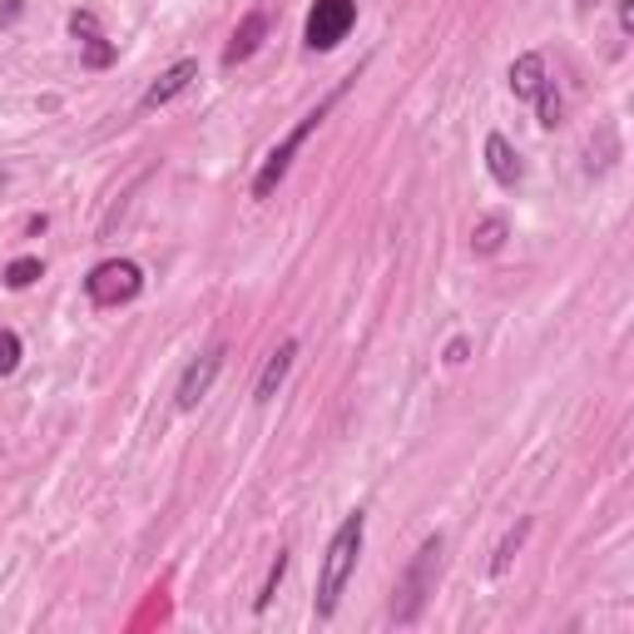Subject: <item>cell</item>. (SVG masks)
Here are the masks:
<instances>
[{"mask_svg":"<svg viewBox=\"0 0 634 634\" xmlns=\"http://www.w3.org/2000/svg\"><path fill=\"white\" fill-rule=\"evenodd\" d=\"M357 555H362V511L343 521V530L333 536V546H327V555H323V575H318V614H323V620L337 610V600H343V585H347V575H352Z\"/></svg>","mask_w":634,"mask_h":634,"instance_id":"1","label":"cell"},{"mask_svg":"<svg viewBox=\"0 0 634 634\" xmlns=\"http://www.w3.org/2000/svg\"><path fill=\"white\" fill-rule=\"evenodd\" d=\"M343 89H347V85H337V89H333V95H327V99H323V105L312 109V115H302V124H298V130H292V134H288V140H283V144H273V154H268V159H263L259 179H253V194H259V199H268V194H273V189H278V179H283V174H288L292 154H298V149H302V144H308V134H312V130H318V124H323V119H327V109H333V105H337V99H343Z\"/></svg>","mask_w":634,"mask_h":634,"instance_id":"2","label":"cell"},{"mask_svg":"<svg viewBox=\"0 0 634 634\" xmlns=\"http://www.w3.org/2000/svg\"><path fill=\"white\" fill-rule=\"evenodd\" d=\"M140 288H144V273H140V263H130V259H109L85 278L89 302H99V308L134 302V298H140Z\"/></svg>","mask_w":634,"mask_h":634,"instance_id":"3","label":"cell"},{"mask_svg":"<svg viewBox=\"0 0 634 634\" xmlns=\"http://www.w3.org/2000/svg\"><path fill=\"white\" fill-rule=\"evenodd\" d=\"M357 21V0H318L308 15V45L312 50H333V45L347 40Z\"/></svg>","mask_w":634,"mask_h":634,"instance_id":"4","label":"cell"},{"mask_svg":"<svg viewBox=\"0 0 634 634\" xmlns=\"http://www.w3.org/2000/svg\"><path fill=\"white\" fill-rule=\"evenodd\" d=\"M441 560V540L431 536L427 546L417 550V565L407 570V585H402V600H397V620H417L421 600H427V585H431V570H436Z\"/></svg>","mask_w":634,"mask_h":634,"instance_id":"5","label":"cell"},{"mask_svg":"<svg viewBox=\"0 0 634 634\" xmlns=\"http://www.w3.org/2000/svg\"><path fill=\"white\" fill-rule=\"evenodd\" d=\"M218 367H224V352L214 347V352H204L194 367H189V372H183V382H179V407H183V411H194L199 402H204V392L214 387Z\"/></svg>","mask_w":634,"mask_h":634,"instance_id":"6","label":"cell"},{"mask_svg":"<svg viewBox=\"0 0 634 634\" xmlns=\"http://www.w3.org/2000/svg\"><path fill=\"white\" fill-rule=\"evenodd\" d=\"M70 31H75V40L85 45V60H89L95 70H105L109 60H115V45H109L105 35H99V21H95L89 11H75V15H70Z\"/></svg>","mask_w":634,"mask_h":634,"instance_id":"7","label":"cell"},{"mask_svg":"<svg viewBox=\"0 0 634 634\" xmlns=\"http://www.w3.org/2000/svg\"><path fill=\"white\" fill-rule=\"evenodd\" d=\"M194 75H199V65H194V60H179V65H174V70H164V75L154 80L149 89H144V109L169 105L174 95H183V89L194 85Z\"/></svg>","mask_w":634,"mask_h":634,"instance_id":"8","label":"cell"},{"mask_svg":"<svg viewBox=\"0 0 634 634\" xmlns=\"http://www.w3.org/2000/svg\"><path fill=\"white\" fill-rule=\"evenodd\" d=\"M263 35H268V15H263V11H248L243 21H238V31H234V40H228V50H224V65H238V60H248V55L263 45Z\"/></svg>","mask_w":634,"mask_h":634,"instance_id":"9","label":"cell"},{"mask_svg":"<svg viewBox=\"0 0 634 634\" xmlns=\"http://www.w3.org/2000/svg\"><path fill=\"white\" fill-rule=\"evenodd\" d=\"M486 169H491L495 183H505V189H511V183L521 179V154L511 149L501 134H491V140H486Z\"/></svg>","mask_w":634,"mask_h":634,"instance_id":"10","label":"cell"},{"mask_svg":"<svg viewBox=\"0 0 634 634\" xmlns=\"http://www.w3.org/2000/svg\"><path fill=\"white\" fill-rule=\"evenodd\" d=\"M546 85V60H540L536 50L521 55L516 65H511V89H516L521 99H536V89Z\"/></svg>","mask_w":634,"mask_h":634,"instance_id":"11","label":"cell"},{"mask_svg":"<svg viewBox=\"0 0 634 634\" xmlns=\"http://www.w3.org/2000/svg\"><path fill=\"white\" fill-rule=\"evenodd\" d=\"M292 357H298V343H292V337H288V343H283V347H278V352H273V357H268V367H263V376H259V402H268V397H273V392H278V387H283V376H288Z\"/></svg>","mask_w":634,"mask_h":634,"instance_id":"12","label":"cell"},{"mask_svg":"<svg viewBox=\"0 0 634 634\" xmlns=\"http://www.w3.org/2000/svg\"><path fill=\"white\" fill-rule=\"evenodd\" d=\"M501 243H505V218H481L471 234V248L476 253H495Z\"/></svg>","mask_w":634,"mask_h":634,"instance_id":"13","label":"cell"},{"mask_svg":"<svg viewBox=\"0 0 634 634\" xmlns=\"http://www.w3.org/2000/svg\"><path fill=\"white\" fill-rule=\"evenodd\" d=\"M536 99H540V124L555 130V124H560V95H555V80H550V75H546V85L536 89Z\"/></svg>","mask_w":634,"mask_h":634,"instance_id":"14","label":"cell"},{"mask_svg":"<svg viewBox=\"0 0 634 634\" xmlns=\"http://www.w3.org/2000/svg\"><path fill=\"white\" fill-rule=\"evenodd\" d=\"M40 259H15L11 268H5V283H11V288H31L35 278H40Z\"/></svg>","mask_w":634,"mask_h":634,"instance_id":"15","label":"cell"},{"mask_svg":"<svg viewBox=\"0 0 634 634\" xmlns=\"http://www.w3.org/2000/svg\"><path fill=\"white\" fill-rule=\"evenodd\" d=\"M526 521H521V526L516 530H511V536H505L501 540V550H495V560H491V570H495V575H505V565H511V555H516V550H521V540H526Z\"/></svg>","mask_w":634,"mask_h":634,"instance_id":"16","label":"cell"},{"mask_svg":"<svg viewBox=\"0 0 634 634\" xmlns=\"http://www.w3.org/2000/svg\"><path fill=\"white\" fill-rule=\"evenodd\" d=\"M283 570H288V550H278V555H273V570H268V581H263V590H259V610H268V600L273 595H278V581H283Z\"/></svg>","mask_w":634,"mask_h":634,"instance_id":"17","label":"cell"},{"mask_svg":"<svg viewBox=\"0 0 634 634\" xmlns=\"http://www.w3.org/2000/svg\"><path fill=\"white\" fill-rule=\"evenodd\" d=\"M21 367V337L0 327V376H11Z\"/></svg>","mask_w":634,"mask_h":634,"instance_id":"18","label":"cell"},{"mask_svg":"<svg viewBox=\"0 0 634 634\" xmlns=\"http://www.w3.org/2000/svg\"><path fill=\"white\" fill-rule=\"evenodd\" d=\"M164 614H169V600H164V590H154V600L144 605V614H134V630H144V624L164 620Z\"/></svg>","mask_w":634,"mask_h":634,"instance_id":"19","label":"cell"},{"mask_svg":"<svg viewBox=\"0 0 634 634\" xmlns=\"http://www.w3.org/2000/svg\"><path fill=\"white\" fill-rule=\"evenodd\" d=\"M620 31H624V35L634 31V0H620Z\"/></svg>","mask_w":634,"mask_h":634,"instance_id":"20","label":"cell"},{"mask_svg":"<svg viewBox=\"0 0 634 634\" xmlns=\"http://www.w3.org/2000/svg\"><path fill=\"white\" fill-rule=\"evenodd\" d=\"M581 5H595V0H581Z\"/></svg>","mask_w":634,"mask_h":634,"instance_id":"21","label":"cell"},{"mask_svg":"<svg viewBox=\"0 0 634 634\" xmlns=\"http://www.w3.org/2000/svg\"><path fill=\"white\" fill-rule=\"evenodd\" d=\"M0 189H5V179H0Z\"/></svg>","mask_w":634,"mask_h":634,"instance_id":"22","label":"cell"}]
</instances>
